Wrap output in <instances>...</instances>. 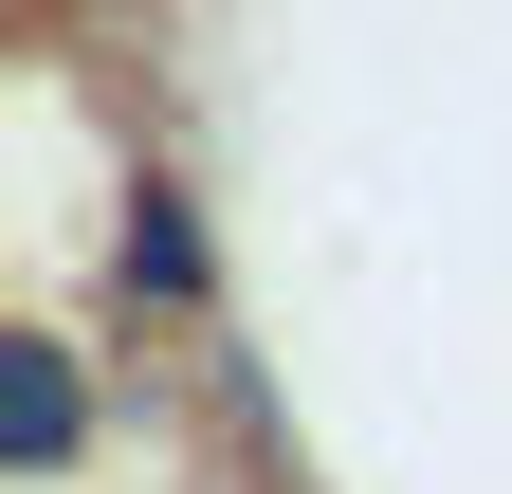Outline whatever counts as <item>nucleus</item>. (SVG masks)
Returning a JSON list of instances; mask_svg holds the SVG:
<instances>
[{"instance_id": "obj_1", "label": "nucleus", "mask_w": 512, "mask_h": 494, "mask_svg": "<svg viewBox=\"0 0 512 494\" xmlns=\"http://www.w3.org/2000/svg\"><path fill=\"white\" fill-rule=\"evenodd\" d=\"M128 293L202 312V220H183V183H147V202H128Z\"/></svg>"}, {"instance_id": "obj_2", "label": "nucleus", "mask_w": 512, "mask_h": 494, "mask_svg": "<svg viewBox=\"0 0 512 494\" xmlns=\"http://www.w3.org/2000/svg\"><path fill=\"white\" fill-rule=\"evenodd\" d=\"M0 366H19V385H0V403H19V476H55V458H74V348H0Z\"/></svg>"}]
</instances>
